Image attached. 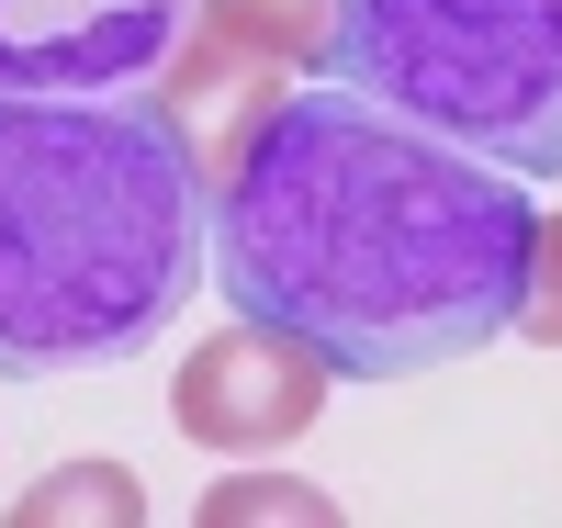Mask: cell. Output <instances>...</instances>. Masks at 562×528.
<instances>
[{"instance_id": "4", "label": "cell", "mask_w": 562, "mask_h": 528, "mask_svg": "<svg viewBox=\"0 0 562 528\" xmlns=\"http://www.w3.org/2000/svg\"><path fill=\"white\" fill-rule=\"evenodd\" d=\"M315 57H326V0H203V23H192V45L158 68V90L192 113L203 158L225 169V147H237V135H248Z\"/></svg>"}, {"instance_id": "9", "label": "cell", "mask_w": 562, "mask_h": 528, "mask_svg": "<svg viewBox=\"0 0 562 528\" xmlns=\"http://www.w3.org/2000/svg\"><path fill=\"white\" fill-rule=\"evenodd\" d=\"M518 326L540 349H562V214H540V248H529V304H518Z\"/></svg>"}, {"instance_id": "5", "label": "cell", "mask_w": 562, "mask_h": 528, "mask_svg": "<svg viewBox=\"0 0 562 528\" xmlns=\"http://www.w3.org/2000/svg\"><path fill=\"white\" fill-rule=\"evenodd\" d=\"M203 0H0V90H158Z\"/></svg>"}, {"instance_id": "6", "label": "cell", "mask_w": 562, "mask_h": 528, "mask_svg": "<svg viewBox=\"0 0 562 528\" xmlns=\"http://www.w3.org/2000/svg\"><path fill=\"white\" fill-rule=\"evenodd\" d=\"M326 371L304 338H281V326L237 315V326H214V338L169 371V416L192 427L203 450H293L315 405H326Z\"/></svg>"}, {"instance_id": "7", "label": "cell", "mask_w": 562, "mask_h": 528, "mask_svg": "<svg viewBox=\"0 0 562 528\" xmlns=\"http://www.w3.org/2000/svg\"><path fill=\"white\" fill-rule=\"evenodd\" d=\"M79 517L135 528V517H147V484H135L124 461H68V472H45V484L12 506V528H79Z\"/></svg>"}, {"instance_id": "3", "label": "cell", "mask_w": 562, "mask_h": 528, "mask_svg": "<svg viewBox=\"0 0 562 528\" xmlns=\"http://www.w3.org/2000/svg\"><path fill=\"white\" fill-rule=\"evenodd\" d=\"M315 68L518 180H562V0H326Z\"/></svg>"}, {"instance_id": "8", "label": "cell", "mask_w": 562, "mask_h": 528, "mask_svg": "<svg viewBox=\"0 0 562 528\" xmlns=\"http://www.w3.org/2000/svg\"><path fill=\"white\" fill-rule=\"evenodd\" d=\"M259 517H281V528H326V517H338V495L293 484V472H237V484L203 495V528H259Z\"/></svg>"}, {"instance_id": "2", "label": "cell", "mask_w": 562, "mask_h": 528, "mask_svg": "<svg viewBox=\"0 0 562 528\" xmlns=\"http://www.w3.org/2000/svg\"><path fill=\"white\" fill-rule=\"evenodd\" d=\"M214 281V158L169 90H0V382L113 371Z\"/></svg>"}, {"instance_id": "1", "label": "cell", "mask_w": 562, "mask_h": 528, "mask_svg": "<svg viewBox=\"0 0 562 528\" xmlns=\"http://www.w3.org/2000/svg\"><path fill=\"white\" fill-rule=\"evenodd\" d=\"M540 203L349 79L281 90L214 169V293L338 382L484 360L529 304Z\"/></svg>"}]
</instances>
